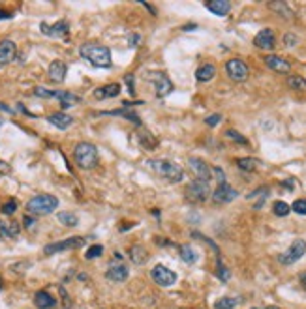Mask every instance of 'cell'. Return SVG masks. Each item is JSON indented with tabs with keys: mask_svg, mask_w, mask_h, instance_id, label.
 <instances>
[{
	"mask_svg": "<svg viewBox=\"0 0 306 309\" xmlns=\"http://www.w3.org/2000/svg\"><path fill=\"white\" fill-rule=\"evenodd\" d=\"M21 225L17 221H0V238L2 240H14L19 236Z\"/></svg>",
	"mask_w": 306,
	"mask_h": 309,
	"instance_id": "cell-19",
	"label": "cell"
},
{
	"mask_svg": "<svg viewBox=\"0 0 306 309\" xmlns=\"http://www.w3.org/2000/svg\"><path fill=\"white\" fill-rule=\"evenodd\" d=\"M139 40H141L139 36H137V34H133V36H132V38H130V40H128V41H132L130 45H132V47H135V45H139Z\"/></svg>",
	"mask_w": 306,
	"mask_h": 309,
	"instance_id": "cell-45",
	"label": "cell"
},
{
	"mask_svg": "<svg viewBox=\"0 0 306 309\" xmlns=\"http://www.w3.org/2000/svg\"><path fill=\"white\" fill-rule=\"evenodd\" d=\"M128 274H130V272H128V268L124 264H111L106 272V277L113 283H122L128 279Z\"/></svg>",
	"mask_w": 306,
	"mask_h": 309,
	"instance_id": "cell-17",
	"label": "cell"
},
{
	"mask_svg": "<svg viewBox=\"0 0 306 309\" xmlns=\"http://www.w3.org/2000/svg\"><path fill=\"white\" fill-rule=\"evenodd\" d=\"M226 72H227V75H229V79L237 81V83H242V81L248 79L250 68H248L246 62H242V60L231 58L226 62Z\"/></svg>",
	"mask_w": 306,
	"mask_h": 309,
	"instance_id": "cell-10",
	"label": "cell"
},
{
	"mask_svg": "<svg viewBox=\"0 0 306 309\" xmlns=\"http://www.w3.org/2000/svg\"><path fill=\"white\" fill-rule=\"evenodd\" d=\"M146 79L154 85V90H156V96H158V98H166L167 94H171V90H173V83L169 81V77H167L166 73L150 72L146 75Z\"/></svg>",
	"mask_w": 306,
	"mask_h": 309,
	"instance_id": "cell-7",
	"label": "cell"
},
{
	"mask_svg": "<svg viewBox=\"0 0 306 309\" xmlns=\"http://www.w3.org/2000/svg\"><path fill=\"white\" fill-rule=\"evenodd\" d=\"M195 28H197L195 25H186V27L182 28V30H195Z\"/></svg>",
	"mask_w": 306,
	"mask_h": 309,
	"instance_id": "cell-48",
	"label": "cell"
},
{
	"mask_svg": "<svg viewBox=\"0 0 306 309\" xmlns=\"http://www.w3.org/2000/svg\"><path fill=\"white\" fill-rule=\"evenodd\" d=\"M190 169H192L193 172H195V176H197V180H203V182H209L211 178H213V169L209 167V165L203 161V159L199 158H190Z\"/></svg>",
	"mask_w": 306,
	"mask_h": 309,
	"instance_id": "cell-15",
	"label": "cell"
},
{
	"mask_svg": "<svg viewBox=\"0 0 306 309\" xmlns=\"http://www.w3.org/2000/svg\"><path fill=\"white\" fill-rule=\"evenodd\" d=\"M291 210L295 214H300V216H306V201L304 199H299V201H295L291 204Z\"/></svg>",
	"mask_w": 306,
	"mask_h": 309,
	"instance_id": "cell-37",
	"label": "cell"
},
{
	"mask_svg": "<svg viewBox=\"0 0 306 309\" xmlns=\"http://www.w3.org/2000/svg\"><path fill=\"white\" fill-rule=\"evenodd\" d=\"M265 64L271 68V70H274L276 73H289L291 72V64H289L286 58H280V56H276V54H269V56H265Z\"/></svg>",
	"mask_w": 306,
	"mask_h": 309,
	"instance_id": "cell-18",
	"label": "cell"
},
{
	"mask_svg": "<svg viewBox=\"0 0 306 309\" xmlns=\"http://www.w3.org/2000/svg\"><path fill=\"white\" fill-rule=\"evenodd\" d=\"M267 309H280V307H274V305H271V307H267Z\"/></svg>",
	"mask_w": 306,
	"mask_h": 309,
	"instance_id": "cell-49",
	"label": "cell"
},
{
	"mask_svg": "<svg viewBox=\"0 0 306 309\" xmlns=\"http://www.w3.org/2000/svg\"><path fill=\"white\" fill-rule=\"evenodd\" d=\"M47 120H49V124H53L59 130H68L73 124V118L66 112H53V114L47 116Z\"/></svg>",
	"mask_w": 306,
	"mask_h": 309,
	"instance_id": "cell-22",
	"label": "cell"
},
{
	"mask_svg": "<svg viewBox=\"0 0 306 309\" xmlns=\"http://www.w3.org/2000/svg\"><path fill=\"white\" fill-rule=\"evenodd\" d=\"M73 159H75L77 167L88 171V169H94L98 165L100 152H98V148L92 143H79V145L75 146V150H73Z\"/></svg>",
	"mask_w": 306,
	"mask_h": 309,
	"instance_id": "cell-2",
	"label": "cell"
},
{
	"mask_svg": "<svg viewBox=\"0 0 306 309\" xmlns=\"http://www.w3.org/2000/svg\"><path fill=\"white\" fill-rule=\"evenodd\" d=\"M237 190L235 188H231V186L227 184V182H224V184H218V188L211 193V197H213V201L216 204H227L231 203V201H235L237 199Z\"/></svg>",
	"mask_w": 306,
	"mask_h": 309,
	"instance_id": "cell-11",
	"label": "cell"
},
{
	"mask_svg": "<svg viewBox=\"0 0 306 309\" xmlns=\"http://www.w3.org/2000/svg\"><path fill=\"white\" fill-rule=\"evenodd\" d=\"M23 223H25V227H27V229H34V225H36V219H34L32 216H25Z\"/></svg>",
	"mask_w": 306,
	"mask_h": 309,
	"instance_id": "cell-43",
	"label": "cell"
},
{
	"mask_svg": "<svg viewBox=\"0 0 306 309\" xmlns=\"http://www.w3.org/2000/svg\"><path fill=\"white\" fill-rule=\"evenodd\" d=\"M66 73H68L66 64H64L62 60H53V62L49 64V70H47V77H49L51 83L60 85V83H64V79H66Z\"/></svg>",
	"mask_w": 306,
	"mask_h": 309,
	"instance_id": "cell-13",
	"label": "cell"
},
{
	"mask_svg": "<svg viewBox=\"0 0 306 309\" xmlns=\"http://www.w3.org/2000/svg\"><path fill=\"white\" fill-rule=\"evenodd\" d=\"M15 54H17V47L12 40L0 41V68L8 66L10 62H14Z\"/></svg>",
	"mask_w": 306,
	"mask_h": 309,
	"instance_id": "cell-16",
	"label": "cell"
},
{
	"mask_svg": "<svg viewBox=\"0 0 306 309\" xmlns=\"http://www.w3.org/2000/svg\"><path fill=\"white\" fill-rule=\"evenodd\" d=\"M297 36H295V34H286V36H284V43H286V47H295L297 45Z\"/></svg>",
	"mask_w": 306,
	"mask_h": 309,
	"instance_id": "cell-41",
	"label": "cell"
},
{
	"mask_svg": "<svg viewBox=\"0 0 306 309\" xmlns=\"http://www.w3.org/2000/svg\"><path fill=\"white\" fill-rule=\"evenodd\" d=\"M15 210H17V203H15L14 199H12V201H8V203H4V204H2V208H0V212H2L4 216H12Z\"/></svg>",
	"mask_w": 306,
	"mask_h": 309,
	"instance_id": "cell-36",
	"label": "cell"
},
{
	"mask_svg": "<svg viewBox=\"0 0 306 309\" xmlns=\"http://www.w3.org/2000/svg\"><path fill=\"white\" fill-rule=\"evenodd\" d=\"M79 54L90 62L94 68H109L111 66V51L100 43H85L81 45Z\"/></svg>",
	"mask_w": 306,
	"mask_h": 309,
	"instance_id": "cell-1",
	"label": "cell"
},
{
	"mask_svg": "<svg viewBox=\"0 0 306 309\" xmlns=\"http://www.w3.org/2000/svg\"><path fill=\"white\" fill-rule=\"evenodd\" d=\"M0 289H2V285H0Z\"/></svg>",
	"mask_w": 306,
	"mask_h": 309,
	"instance_id": "cell-50",
	"label": "cell"
},
{
	"mask_svg": "<svg viewBox=\"0 0 306 309\" xmlns=\"http://www.w3.org/2000/svg\"><path fill=\"white\" fill-rule=\"evenodd\" d=\"M59 206V199L51 195V193H41L36 195L27 203V212L30 216H47L55 212V208Z\"/></svg>",
	"mask_w": 306,
	"mask_h": 309,
	"instance_id": "cell-3",
	"label": "cell"
},
{
	"mask_svg": "<svg viewBox=\"0 0 306 309\" xmlns=\"http://www.w3.org/2000/svg\"><path fill=\"white\" fill-rule=\"evenodd\" d=\"M55 94H57V90H47V88H43V86H36L34 88V96H38V98H55Z\"/></svg>",
	"mask_w": 306,
	"mask_h": 309,
	"instance_id": "cell-35",
	"label": "cell"
},
{
	"mask_svg": "<svg viewBox=\"0 0 306 309\" xmlns=\"http://www.w3.org/2000/svg\"><path fill=\"white\" fill-rule=\"evenodd\" d=\"M40 28L45 36H51V38H64V36L70 32V25H68V21H57L55 25L41 23Z\"/></svg>",
	"mask_w": 306,
	"mask_h": 309,
	"instance_id": "cell-14",
	"label": "cell"
},
{
	"mask_svg": "<svg viewBox=\"0 0 306 309\" xmlns=\"http://www.w3.org/2000/svg\"><path fill=\"white\" fill-rule=\"evenodd\" d=\"M274 43H276V38H274V32L271 28H263L253 38V45L258 49H263V51H273Z\"/></svg>",
	"mask_w": 306,
	"mask_h": 309,
	"instance_id": "cell-12",
	"label": "cell"
},
{
	"mask_svg": "<svg viewBox=\"0 0 306 309\" xmlns=\"http://www.w3.org/2000/svg\"><path fill=\"white\" fill-rule=\"evenodd\" d=\"M220 122H222V116H220V114H211L209 118H205V124H207V126H211V128L218 126Z\"/></svg>",
	"mask_w": 306,
	"mask_h": 309,
	"instance_id": "cell-40",
	"label": "cell"
},
{
	"mask_svg": "<svg viewBox=\"0 0 306 309\" xmlns=\"http://www.w3.org/2000/svg\"><path fill=\"white\" fill-rule=\"evenodd\" d=\"M229 276H231V274H229V270H227L226 266L218 261V277H220V281H227Z\"/></svg>",
	"mask_w": 306,
	"mask_h": 309,
	"instance_id": "cell-39",
	"label": "cell"
},
{
	"mask_svg": "<svg viewBox=\"0 0 306 309\" xmlns=\"http://www.w3.org/2000/svg\"><path fill=\"white\" fill-rule=\"evenodd\" d=\"M179 255H180V259H182V261H184L186 264H195V263H197V253H195V250H193L192 245H188V243L180 245V248H179Z\"/></svg>",
	"mask_w": 306,
	"mask_h": 309,
	"instance_id": "cell-27",
	"label": "cell"
},
{
	"mask_svg": "<svg viewBox=\"0 0 306 309\" xmlns=\"http://www.w3.org/2000/svg\"><path fill=\"white\" fill-rule=\"evenodd\" d=\"M287 86L293 88V90H304L306 79H302L299 75H289V77H287Z\"/></svg>",
	"mask_w": 306,
	"mask_h": 309,
	"instance_id": "cell-32",
	"label": "cell"
},
{
	"mask_svg": "<svg viewBox=\"0 0 306 309\" xmlns=\"http://www.w3.org/2000/svg\"><path fill=\"white\" fill-rule=\"evenodd\" d=\"M101 253H104V248H101L100 243H96V245H92V248H88L87 251V259H98V257H101Z\"/></svg>",
	"mask_w": 306,
	"mask_h": 309,
	"instance_id": "cell-38",
	"label": "cell"
},
{
	"mask_svg": "<svg viewBox=\"0 0 306 309\" xmlns=\"http://www.w3.org/2000/svg\"><path fill=\"white\" fill-rule=\"evenodd\" d=\"M226 135H227V139H231V141L239 143V145H248V139L244 137V135H240L239 132H235V130H227Z\"/></svg>",
	"mask_w": 306,
	"mask_h": 309,
	"instance_id": "cell-34",
	"label": "cell"
},
{
	"mask_svg": "<svg viewBox=\"0 0 306 309\" xmlns=\"http://www.w3.org/2000/svg\"><path fill=\"white\" fill-rule=\"evenodd\" d=\"M130 259L135 264H145L148 261V253L143 245H133V248H130Z\"/></svg>",
	"mask_w": 306,
	"mask_h": 309,
	"instance_id": "cell-26",
	"label": "cell"
},
{
	"mask_svg": "<svg viewBox=\"0 0 306 309\" xmlns=\"http://www.w3.org/2000/svg\"><path fill=\"white\" fill-rule=\"evenodd\" d=\"M300 283H302V287H304V290H306V272L300 274Z\"/></svg>",
	"mask_w": 306,
	"mask_h": 309,
	"instance_id": "cell-47",
	"label": "cell"
},
{
	"mask_svg": "<svg viewBox=\"0 0 306 309\" xmlns=\"http://www.w3.org/2000/svg\"><path fill=\"white\" fill-rule=\"evenodd\" d=\"M12 17V14L10 12H4V10H0V19H10Z\"/></svg>",
	"mask_w": 306,
	"mask_h": 309,
	"instance_id": "cell-46",
	"label": "cell"
},
{
	"mask_svg": "<svg viewBox=\"0 0 306 309\" xmlns=\"http://www.w3.org/2000/svg\"><path fill=\"white\" fill-rule=\"evenodd\" d=\"M205 6L211 14L218 15V17H226L229 14V10H231V2H227V0H209Z\"/></svg>",
	"mask_w": 306,
	"mask_h": 309,
	"instance_id": "cell-20",
	"label": "cell"
},
{
	"mask_svg": "<svg viewBox=\"0 0 306 309\" xmlns=\"http://www.w3.org/2000/svg\"><path fill=\"white\" fill-rule=\"evenodd\" d=\"M83 245H85V238L72 236V238L62 240V242H55V243L45 245L43 253H45V255H55V253H60V251H66V250H79Z\"/></svg>",
	"mask_w": 306,
	"mask_h": 309,
	"instance_id": "cell-9",
	"label": "cell"
},
{
	"mask_svg": "<svg viewBox=\"0 0 306 309\" xmlns=\"http://www.w3.org/2000/svg\"><path fill=\"white\" fill-rule=\"evenodd\" d=\"M237 303H239V298H220L214 303V309H233L237 307Z\"/></svg>",
	"mask_w": 306,
	"mask_h": 309,
	"instance_id": "cell-33",
	"label": "cell"
},
{
	"mask_svg": "<svg viewBox=\"0 0 306 309\" xmlns=\"http://www.w3.org/2000/svg\"><path fill=\"white\" fill-rule=\"evenodd\" d=\"M214 75H216V68H214L213 64H203L201 68H197V72H195V79L199 81V83H209Z\"/></svg>",
	"mask_w": 306,
	"mask_h": 309,
	"instance_id": "cell-25",
	"label": "cell"
},
{
	"mask_svg": "<svg viewBox=\"0 0 306 309\" xmlns=\"http://www.w3.org/2000/svg\"><path fill=\"white\" fill-rule=\"evenodd\" d=\"M150 277H152V281L156 285H160V287H171L177 283V274H175L173 270H169L167 266L164 264H156L152 270H150Z\"/></svg>",
	"mask_w": 306,
	"mask_h": 309,
	"instance_id": "cell-8",
	"label": "cell"
},
{
	"mask_svg": "<svg viewBox=\"0 0 306 309\" xmlns=\"http://www.w3.org/2000/svg\"><path fill=\"white\" fill-rule=\"evenodd\" d=\"M120 94V85L119 83H111V85L100 86L94 90V98L98 99H106V98H117Z\"/></svg>",
	"mask_w": 306,
	"mask_h": 309,
	"instance_id": "cell-23",
	"label": "cell"
},
{
	"mask_svg": "<svg viewBox=\"0 0 306 309\" xmlns=\"http://www.w3.org/2000/svg\"><path fill=\"white\" fill-rule=\"evenodd\" d=\"M148 165H150L160 176L167 178L169 182H175V184H177V182H182V178H184V171H182L177 163L169 161V159H150Z\"/></svg>",
	"mask_w": 306,
	"mask_h": 309,
	"instance_id": "cell-4",
	"label": "cell"
},
{
	"mask_svg": "<svg viewBox=\"0 0 306 309\" xmlns=\"http://www.w3.org/2000/svg\"><path fill=\"white\" fill-rule=\"evenodd\" d=\"M57 219L64 227H77L79 225V217H77V214H73V212H59Z\"/></svg>",
	"mask_w": 306,
	"mask_h": 309,
	"instance_id": "cell-28",
	"label": "cell"
},
{
	"mask_svg": "<svg viewBox=\"0 0 306 309\" xmlns=\"http://www.w3.org/2000/svg\"><path fill=\"white\" fill-rule=\"evenodd\" d=\"M213 174L216 176V180H218L220 184H224V182H226V174H224V171H222L220 167H214V169H213Z\"/></svg>",
	"mask_w": 306,
	"mask_h": 309,
	"instance_id": "cell-42",
	"label": "cell"
},
{
	"mask_svg": "<svg viewBox=\"0 0 306 309\" xmlns=\"http://www.w3.org/2000/svg\"><path fill=\"white\" fill-rule=\"evenodd\" d=\"M269 6H271V10H274V12H278V15H282V17H286V19H293L291 8L287 6L286 2H271Z\"/></svg>",
	"mask_w": 306,
	"mask_h": 309,
	"instance_id": "cell-30",
	"label": "cell"
},
{
	"mask_svg": "<svg viewBox=\"0 0 306 309\" xmlns=\"http://www.w3.org/2000/svg\"><path fill=\"white\" fill-rule=\"evenodd\" d=\"M258 159L256 158H240L237 159V165H239V169L240 171H244V172H253L256 169H258Z\"/></svg>",
	"mask_w": 306,
	"mask_h": 309,
	"instance_id": "cell-29",
	"label": "cell"
},
{
	"mask_svg": "<svg viewBox=\"0 0 306 309\" xmlns=\"http://www.w3.org/2000/svg\"><path fill=\"white\" fill-rule=\"evenodd\" d=\"M126 83H128V86H130V88H128V90H130V96H133V94H135V90H133V75H128Z\"/></svg>",
	"mask_w": 306,
	"mask_h": 309,
	"instance_id": "cell-44",
	"label": "cell"
},
{
	"mask_svg": "<svg viewBox=\"0 0 306 309\" xmlns=\"http://www.w3.org/2000/svg\"><path fill=\"white\" fill-rule=\"evenodd\" d=\"M34 305L38 309H53L57 305V300L47 290H40L34 294Z\"/></svg>",
	"mask_w": 306,
	"mask_h": 309,
	"instance_id": "cell-21",
	"label": "cell"
},
{
	"mask_svg": "<svg viewBox=\"0 0 306 309\" xmlns=\"http://www.w3.org/2000/svg\"><path fill=\"white\" fill-rule=\"evenodd\" d=\"M304 253H306V242L299 238V240H295V242L287 248V251H284V253L278 257V261L282 264L289 266V264H295L297 261H300V259L304 257Z\"/></svg>",
	"mask_w": 306,
	"mask_h": 309,
	"instance_id": "cell-6",
	"label": "cell"
},
{
	"mask_svg": "<svg viewBox=\"0 0 306 309\" xmlns=\"http://www.w3.org/2000/svg\"><path fill=\"white\" fill-rule=\"evenodd\" d=\"M211 186L209 182H203V180H192L190 184L186 186V197L192 201V203H203L207 199L211 197Z\"/></svg>",
	"mask_w": 306,
	"mask_h": 309,
	"instance_id": "cell-5",
	"label": "cell"
},
{
	"mask_svg": "<svg viewBox=\"0 0 306 309\" xmlns=\"http://www.w3.org/2000/svg\"><path fill=\"white\" fill-rule=\"evenodd\" d=\"M55 98L60 101L62 109H68V107H73V105H79L81 101H83L79 96H75V94H72V92H64V90H57Z\"/></svg>",
	"mask_w": 306,
	"mask_h": 309,
	"instance_id": "cell-24",
	"label": "cell"
},
{
	"mask_svg": "<svg viewBox=\"0 0 306 309\" xmlns=\"http://www.w3.org/2000/svg\"><path fill=\"white\" fill-rule=\"evenodd\" d=\"M273 212H274V216H278V217H286L289 212H291V206L287 203H284V201H276V203L273 204Z\"/></svg>",
	"mask_w": 306,
	"mask_h": 309,
	"instance_id": "cell-31",
	"label": "cell"
}]
</instances>
